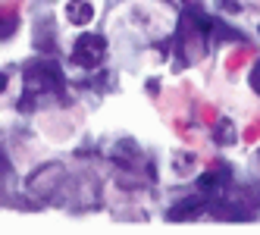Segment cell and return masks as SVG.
Returning a JSON list of instances; mask_svg holds the SVG:
<instances>
[{"label": "cell", "instance_id": "1", "mask_svg": "<svg viewBox=\"0 0 260 235\" xmlns=\"http://www.w3.org/2000/svg\"><path fill=\"white\" fill-rule=\"evenodd\" d=\"M25 82L35 91H63V69L50 60H41V63H31L25 69Z\"/></svg>", "mask_w": 260, "mask_h": 235}, {"label": "cell", "instance_id": "2", "mask_svg": "<svg viewBox=\"0 0 260 235\" xmlns=\"http://www.w3.org/2000/svg\"><path fill=\"white\" fill-rule=\"evenodd\" d=\"M104 50H107V44H104L101 35L85 31L82 38L76 41V50H72V63H76V66H85V69H94V66L104 60Z\"/></svg>", "mask_w": 260, "mask_h": 235}, {"label": "cell", "instance_id": "3", "mask_svg": "<svg viewBox=\"0 0 260 235\" xmlns=\"http://www.w3.org/2000/svg\"><path fill=\"white\" fill-rule=\"evenodd\" d=\"M35 47L50 53L53 47H57V38H53V19L50 16H44L41 22H35Z\"/></svg>", "mask_w": 260, "mask_h": 235}, {"label": "cell", "instance_id": "4", "mask_svg": "<svg viewBox=\"0 0 260 235\" xmlns=\"http://www.w3.org/2000/svg\"><path fill=\"white\" fill-rule=\"evenodd\" d=\"M66 19L72 25H85V22L94 19V7H91L88 0H69L66 4Z\"/></svg>", "mask_w": 260, "mask_h": 235}, {"label": "cell", "instance_id": "5", "mask_svg": "<svg viewBox=\"0 0 260 235\" xmlns=\"http://www.w3.org/2000/svg\"><path fill=\"white\" fill-rule=\"evenodd\" d=\"M204 210V201H201V197H191V201H182V204H176L170 213H166V216H170V223H179V220H194V216Z\"/></svg>", "mask_w": 260, "mask_h": 235}, {"label": "cell", "instance_id": "6", "mask_svg": "<svg viewBox=\"0 0 260 235\" xmlns=\"http://www.w3.org/2000/svg\"><path fill=\"white\" fill-rule=\"evenodd\" d=\"M16 31V13H0V41H7Z\"/></svg>", "mask_w": 260, "mask_h": 235}, {"label": "cell", "instance_id": "7", "mask_svg": "<svg viewBox=\"0 0 260 235\" xmlns=\"http://www.w3.org/2000/svg\"><path fill=\"white\" fill-rule=\"evenodd\" d=\"M10 173H13V166H10V160H7L4 148H0V185H4V179H10Z\"/></svg>", "mask_w": 260, "mask_h": 235}, {"label": "cell", "instance_id": "8", "mask_svg": "<svg viewBox=\"0 0 260 235\" xmlns=\"http://www.w3.org/2000/svg\"><path fill=\"white\" fill-rule=\"evenodd\" d=\"M248 82H251V88L260 94V60L254 63V69H251V76H248Z\"/></svg>", "mask_w": 260, "mask_h": 235}, {"label": "cell", "instance_id": "9", "mask_svg": "<svg viewBox=\"0 0 260 235\" xmlns=\"http://www.w3.org/2000/svg\"><path fill=\"white\" fill-rule=\"evenodd\" d=\"M4 88H7V76H4V72H0V91H4Z\"/></svg>", "mask_w": 260, "mask_h": 235}]
</instances>
